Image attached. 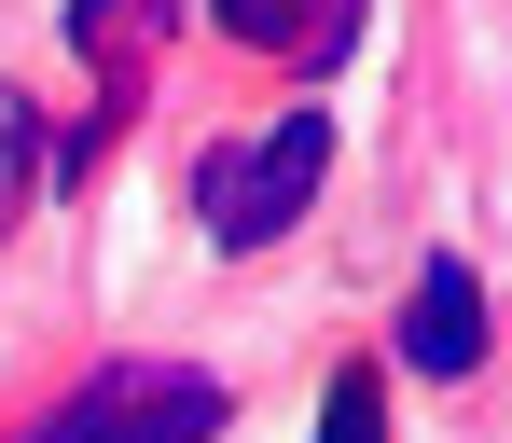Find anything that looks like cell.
Returning <instances> with one entry per match:
<instances>
[{
	"mask_svg": "<svg viewBox=\"0 0 512 443\" xmlns=\"http://www.w3.org/2000/svg\"><path fill=\"white\" fill-rule=\"evenodd\" d=\"M319 167H333V111H277L263 139H208V153H194V222H208L222 250H263V236L305 222Z\"/></svg>",
	"mask_w": 512,
	"mask_h": 443,
	"instance_id": "1",
	"label": "cell"
},
{
	"mask_svg": "<svg viewBox=\"0 0 512 443\" xmlns=\"http://www.w3.org/2000/svg\"><path fill=\"white\" fill-rule=\"evenodd\" d=\"M236 388L194 374V360H97L56 416H28L14 443H222Z\"/></svg>",
	"mask_w": 512,
	"mask_h": 443,
	"instance_id": "2",
	"label": "cell"
},
{
	"mask_svg": "<svg viewBox=\"0 0 512 443\" xmlns=\"http://www.w3.org/2000/svg\"><path fill=\"white\" fill-rule=\"evenodd\" d=\"M402 360H416V374H443V388L485 360V291H471V264H457V250H429V264H416V305H402Z\"/></svg>",
	"mask_w": 512,
	"mask_h": 443,
	"instance_id": "3",
	"label": "cell"
},
{
	"mask_svg": "<svg viewBox=\"0 0 512 443\" xmlns=\"http://www.w3.org/2000/svg\"><path fill=\"white\" fill-rule=\"evenodd\" d=\"M319 443H388V374L374 360H346L333 388H319Z\"/></svg>",
	"mask_w": 512,
	"mask_h": 443,
	"instance_id": "4",
	"label": "cell"
},
{
	"mask_svg": "<svg viewBox=\"0 0 512 443\" xmlns=\"http://www.w3.org/2000/svg\"><path fill=\"white\" fill-rule=\"evenodd\" d=\"M42 167H56V153H42V111H28V97L0 84V222H14V194H28Z\"/></svg>",
	"mask_w": 512,
	"mask_h": 443,
	"instance_id": "5",
	"label": "cell"
},
{
	"mask_svg": "<svg viewBox=\"0 0 512 443\" xmlns=\"http://www.w3.org/2000/svg\"><path fill=\"white\" fill-rule=\"evenodd\" d=\"M208 14H222V42H250V56H277V42H291V14H305V0H208Z\"/></svg>",
	"mask_w": 512,
	"mask_h": 443,
	"instance_id": "6",
	"label": "cell"
}]
</instances>
